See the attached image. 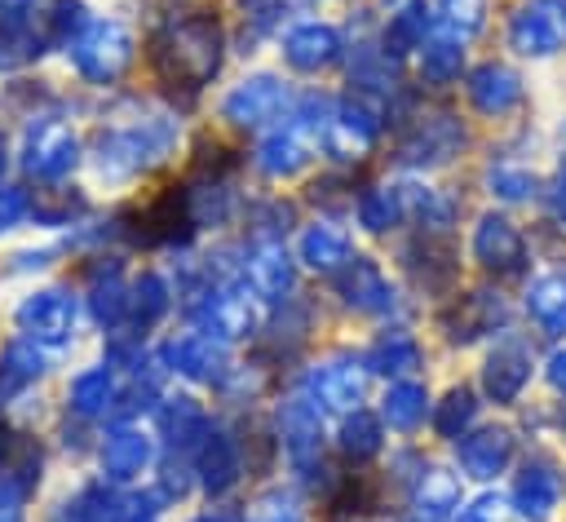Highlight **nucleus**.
<instances>
[{
    "label": "nucleus",
    "instance_id": "1",
    "mask_svg": "<svg viewBox=\"0 0 566 522\" xmlns=\"http://www.w3.org/2000/svg\"><path fill=\"white\" fill-rule=\"evenodd\" d=\"M221 49H226L221 22H217L212 13H190V18L168 22V27L150 40V62H155V71H159L168 84L199 88V84H208V80L217 75Z\"/></svg>",
    "mask_w": 566,
    "mask_h": 522
},
{
    "label": "nucleus",
    "instance_id": "2",
    "mask_svg": "<svg viewBox=\"0 0 566 522\" xmlns=\"http://www.w3.org/2000/svg\"><path fill=\"white\" fill-rule=\"evenodd\" d=\"M177 142V124L168 115H137L133 124L97 133V168L102 177H133L150 164H159Z\"/></svg>",
    "mask_w": 566,
    "mask_h": 522
},
{
    "label": "nucleus",
    "instance_id": "3",
    "mask_svg": "<svg viewBox=\"0 0 566 522\" xmlns=\"http://www.w3.org/2000/svg\"><path fill=\"white\" fill-rule=\"evenodd\" d=\"M71 62L84 80L93 84H111L128 71L133 62V31L119 22V18H102V22H88L84 35L71 44Z\"/></svg>",
    "mask_w": 566,
    "mask_h": 522
},
{
    "label": "nucleus",
    "instance_id": "4",
    "mask_svg": "<svg viewBox=\"0 0 566 522\" xmlns=\"http://www.w3.org/2000/svg\"><path fill=\"white\" fill-rule=\"evenodd\" d=\"M509 44L522 58H553L566 49V0H522L509 18Z\"/></svg>",
    "mask_w": 566,
    "mask_h": 522
},
{
    "label": "nucleus",
    "instance_id": "5",
    "mask_svg": "<svg viewBox=\"0 0 566 522\" xmlns=\"http://www.w3.org/2000/svg\"><path fill=\"white\" fill-rule=\"evenodd\" d=\"M75 319H80V305H75V296L66 288H40L18 305V327L27 332V341L53 345V349L71 345Z\"/></svg>",
    "mask_w": 566,
    "mask_h": 522
},
{
    "label": "nucleus",
    "instance_id": "6",
    "mask_svg": "<svg viewBox=\"0 0 566 522\" xmlns=\"http://www.w3.org/2000/svg\"><path fill=\"white\" fill-rule=\"evenodd\" d=\"M190 319L199 323L203 336H212L221 345H230V341H239L256 327V310H252V296L243 288H203V292H195Z\"/></svg>",
    "mask_w": 566,
    "mask_h": 522
},
{
    "label": "nucleus",
    "instance_id": "7",
    "mask_svg": "<svg viewBox=\"0 0 566 522\" xmlns=\"http://www.w3.org/2000/svg\"><path fill=\"white\" fill-rule=\"evenodd\" d=\"M80 164V142L66 124L57 119H40L27 128V142H22V168L40 181H57L66 177L71 168Z\"/></svg>",
    "mask_w": 566,
    "mask_h": 522
},
{
    "label": "nucleus",
    "instance_id": "8",
    "mask_svg": "<svg viewBox=\"0 0 566 522\" xmlns=\"http://www.w3.org/2000/svg\"><path fill=\"white\" fill-rule=\"evenodd\" d=\"M305 394L323 407V411H354L367 394V367L336 354V358H323L310 376H305Z\"/></svg>",
    "mask_w": 566,
    "mask_h": 522
},
{
    "label": "nucleus",
    "instance_id": "9",
    "mask_svg": "<svg viewBox=\"0 0 566 522\" xmlns=\"http://www.w3.org/2000/svg\"><path fill=\"white\" fill-rule=\"evenodd\" d=\"M283 102H287V84H283L279 75H270V71H256V75L239 80V84L226 93L221 115H226L230 124H239V128H256V124L274 119V115L283 111Z\"/></svg>",
    "mask_w": 566,
    "mask_h": 522
},
{
    "label": "nucleus",
    "instance_id": "10",
    "mask_svg": "<svg viewBox=\"0 0 566 522\" xmlns=\"http://www.w3.org/2000/svg\"><path fill=\"white\" fill-rule=\"evenodd\" d=\"M473 257L491 274H522L526 270V239L509 217L486 212L473 226Z\"/></svg>",
    "mask_w": 566,
    "mask_h": 522
},
{
    "label": "nucleus",
    "instance_id": "11",
    "mask_svg": "<svg viewBox=\"0 0 566 522\" xmlns=\"http://www.w3.org/2000/svg\"><path fill=\"white\" fill-rule=\"evenodd\" d=\"M526 380H531V345L517 341V336H504L486 354V363H482V389H486L491 403H504L509 407V403L522 398Z\"/></svg>",
    "mask_w": 566,
    "mask_h": 522
},
{
    "label": "nucleus",
    "instance_id": "12",
    "mask_svg": "<svg viewBox=\"0 0 566 522\" xmlns=\"http://www.w3.org/2000/svg\"><path fill=\"white\" fill-rule=\"evenodd\" d=\"M318 447H323V407L310 394L287 398V407H283V451H287L292 469H301L310 478V469L318 464Z\"/></svg>",
    "mask_w": 566,
    "mask_h": 522
},
{
    "label": "nucleus",
    "instance_id": "13",
    "mask_svg": "<svg viewBox=\"0 0 566 522\" xmlns=\"http://www.w3.org/2000/svg\"><path fill=\"white\" fill-rule=\"evenodd\" d=\"M376 133H380V115H376L363 97H345V102L332 111L327 128H323L327 150L340 155V159H363V155L371 150Z\"/></svg>",
    "mask_w": 566,
    "mask_h": 522
},
{
    "label": "nucleus",
    "instance_id": "14",
    "mask_svg": "<svg viewBox=\"0 0 566 522\" xmlns=\"http://www.w3.org/2000/svg\"><path fill=\"white\" fill-rule=\"evenodd\" d=\"M195 473H199V487H203L208 495H226V491L239 482V473H243L239 442H234L226 429H212V425H208V434H203L199 447H195Z\"/></svg>",
    "mask_w": 566,
    "mask_h": 522
},
{
    "label": "nucleus",
    "instance_id": "15",
    "mask_svg": "<svg viewBox=\"0 0 566 522\" xmlns=\"http://www.w3.org/2000/svg\"><path fill=\"white\" fill-rule=\"evenodd\" d=\"M504 319H509V305H504V296L500 292H491V288H482V292H469V296H460L447 314H442V327H447V336L451 341H478V336H486V332H495V327H504Z\"/></svg>",
    "mask_w": 566,
    "mask_h": 522
},
{
    "label": "nucleus",
    "instance_id": "16",
    "mask_svg": "<svg viewBox=\"0 0 566 522\" xmlns=\"http://www.w3.org/2000/svg\"><path fill=\"white\" fill-rule=\"evenodd\" d=\"M164 363L177 376H186V380L212 385V380L226 376V345L212 341V336H203V332H186V336H177V341L164 345Z\"/></svg>",
    "mask_w": 566,
    "mask_h": 522
},
{
    "label": "nucleus",
    "instance_id": "17",
    "mask_svg": "<svg viewBox=\"0 0 566 522\" xmlns=\"http://www.w3.org/2000/svg\"><path fill=\"white\" fill-rule=\"evenodd\" d=\"M150 460H155V438L146 429H137V425H119L102 442L106 482H133V478H142L150 469Z\"/></svg>",
    "mask_w": 566,
    "mask_h": 522
},
{
    "label": "nucleus",
    "instance_id": "18",
    "mask_svg": "<svg viewBox=\"0 0 566 522\" xmlns=\"http://www.w3.org/2000/svg\"><path fill=\"white\" fill-rule=\"evenodd\" d=\"M562 491H566V482H562L557 464L531 460L513 482V504H517V513L526 522H548L557 513V504H562Z\"/></svg>",
    "mask_w": 566,
    "mask_h": 522
},
{
    "label": "nucleus",
    "instance_id": "19",
    "mask_svg": "<svg viewBox=\"0 0 566 522\" xmlns=\"http://www.w3.org/2000/svg\"><path fill=\"white\" fill-rule=\"evenodd\" d=\"M336 288H340L345 305H354L358 314H389V310L398 305V296H394L389 279H385V274H380V265H376V261H367V257H354V261L340 270Z\"/></svg>",
    "mask_w": 566,
    "mask_h": 522
},
{
    "label": "nucleus",
    "instance_id": "20",
    "mask_svg": "<svg viewBox=\"0 0 566 522\" xmlns=\"http://www.w3.org/2000/svg\"><path fill=\"white\" fill-rule=\"evenodd\" d=\"M469 102L482 111V115H504V111H513L517 102H522V75L513 71V66H504V62H482V66H473L469 71Z\"/></svg>",
    "mask_w": 566,
    "mask_h": 522
},
{
    "label": "nucleus",
    "instance_id": "21",
    "mask_svg": "<svg viewBox=\"0 0 566 522\" xmlns=\"http://www.w3.org/2000/svg\"><path fill=\"white\" fill-rule=\"evenodd\" d=\"M283 58H287V66L310 71V75L327 71L340 58V35L327 22H301V27H292L283 35Z\"/></svg>",
    "mask_w": 566,
    "mask_h": 522
},
{
    "label": "nucleus",
    "instance_id": "22",
    "mask_svg": "<svg viewBox=\"0 0 566 522\" xmlns=\"http://www.w3.org/2000/svg\"><path fill=\"white\" fill-rule=\"evenodd\" d=\"M464 146V128L451 115H429L411 128V137L398 146L407 164H442Z\"/></svg>",
    "mask_w": 566,
    "mask_h": 522
},
{
    "label": "nucleus",
    "instance_id": "23",
    "mask_svg": "<svg viewBox=\"0 0 566 522\" xmlns=\"http://www.w3.org/2000/svg\"><path fill=\"white\" fill-rule=\"evenodd\" d=\"M509 460H513V434L500 425H482L460 442V464L469 478H495L509 469Z\"/></svg>",
    "mask_w": 566,
    "mask_h": 522
},
{
    "label": "nucleus",
    "instance_id": "24",
    "mask_svg": "<svg viewBox=\"0 0 566 522\" xmlns=\"http://www.w3.org/2000/svg\"><path fill=\"white\" fill-rule=\"evenodd\" d=\"M248 279H252V292L279 301V296L292 292V283H296V261L283 252V243H261V248L248 257Z\"/></svg>",
    "mask_w": 566,
    "mask_h": 522
},
{
    "label": "nucleus",
    "instance_id": "25",
    "mask_svg": "<svg viewBox=\"0 0 566 522\" xmlns=\"http://www.w3.org/2000/svg\"><path fill=\"white\" fill-rule=\"evenodd\" d=\"M296 252H301V261H305L310 270L336 274V270L349 261V239H345V230H336V226H327V221H314V226L301 230Z\"/></svg>",
    "mask_w": 566,
    "mask_h": 522
},
{
    "label": "nucleus",
    "instance_id": "26",
    "mask_svg": "<svg viewBox=\"0 0 566 522\" xmlns=\"http://www.w3.org/2000/svg\"><path fill=\"white\" fill-rule=\"evenodd\" d=\"M526 314L553 336L566 332V270H548L526 288Z\"/></svg>",
    "mask_w": 566,
    "mask_h": 522
},
{
    "label": "nucleus",
    "instance_id": "27",
    "mask_svg": "<svg viewBox=\"0 0 566 522\" xmlns=\"http://www.w3.org/2000/svg\"><path fill=\"white\" fill-rule=\"evenodd\" d=\"M460 509V482L447 469H420L416 482V513L424 522H447Z\"/></svg>",
    "mask_w": 566,
    "mask_h": 522
},
{
    "label": "nucleus",
    "instance_id": "28",
    "mask_svg": "<svg viewBox=\"0 0 566 522\" xmlns=\"http://www.w3.org/2000/svg\"><path fill=\"white\" fill-rule=\"evenodd\" d=\"M88 314L102 327H119L128 319V288L119 279V265H106V270L93 274V283H88Z\"/></svg>",
    "mask_w": 566,
    "mask_h": 522
},
{
    "label": "nucleus",
    "instance_id": "29",
    "mask_svg": "<svg viewBox=\"0 0 566 522\" xmlns=\"http://www.w3.org/2000/svg\"><path fill=\"white\" fill-rule=\"evenodd\" d=\"M168 305H172V296H168L164 274L146 270V274H137V279H133V288H128V323H133L137 332L155 327V323L168 314Z\"/></svg>",
    "mask_w": 566,
    "mask_h": 522
},
{
    "label": "nucleus",
    "instance_id": "30",
    "mask_svg": "<svg viewBox=\"0 0 566 522\" xmlns=\"http://www.w3.org/2000/svg\"><path fill=\"white\" fill-rule=\"evenodd\" d=\"M159 429L177 451H186V447H199V438L208 434V416L195 398H168L159 407Z\"/></svg>",
    "mask_w": 566,
    "mask_h": 522
},
{
    "label": "nucleus",
    "instance_id": "31",
    "mask_svg": "<svg viewBox=\"0 0 566 522\" xmlns=\"http://www.w3.org/2000/svg\"><path fill=\"white\" fill-rule=\"evenodd\" d=\"M336 447H340L349 460H371V456L385 447L380 416H371L367 407L345 411V420H340V429H336Z\"/></svg>",
    "mask_w": 566,
    "mask_h": 522
},
{
    "label": "nucleus",
    "instance_id": "32",
    "mask_svg": "<svg viewBox=\"0 0 566 522\" xmlns=\"http://www.w3.org/2000/svg\"><path fill=\"white\" fill-rule=\"evenodd\" d=\"M66 398H71V411L75 416H106V407L115 403V376H111V367H88V372H80L75 380H71V389H66Z\"/></svg>",
    "mask_w": 566,
    "mask_h": 522
},
{
    "label": "nucleus",
    "instance_id": "33",
    "mask_svg": "<svg viewBox=\"0 0 566 522\" xmlns=\"http://www.w3.org/2000/svg\"><path fill=\"white\" fill-rule=\"evenodd\" d=\"M416 367H420V345H416V336H407V332H385V336L367 349V372L402 376V372H416Z\"/></svg>",
    "mask_w": 566,
    "mask_h": 522
},
{
    "label": "nucleus",
    "instance_id": "34",
    "mask_svg": "<svg viewBox=\"0 0 566 522\" xmlns=\"http://www.w3.org/2000/svg\"><path fill=\"white\" fill-rule=\"evenodd\" d=\"M424 411H429V394H424V385H416V380H394V385L385 389V407H380V416H385L394 429H402V434L420 429Z\"/></svg>",
    "mask_w": 566,
    "mask_h": 522
},
{
    "label": "nucleus",
    "instance_id": "35",
    "mask_svg": "<svg viewBox=\"0 0 566 522\" xmlns=\"http://www.w3.org/2000/svg\"><path fill=\"white\" fill-rule=\"evenodd\" d=\"M398 195H402V212H416L424 226H433V230H442L451 217H455V199H447L442 190H433V186H420V181H407V186H398Z\"/></svg>",
    "mask_w": 566,
    "mask_h": 522
},
{
    "label": "nucleus",
    "instance_id": "36",
    "mask_svg": "<svg viewBox=\"0 0 566 522\" xmlns=\"http://www.w3.org/2000/svg\"><path fill=\"white\" fill-rule=\"evenodd\" d=\"M402 217V195L398 186H367L358 195V221L371 230V234H385L389 226H398Z\"/></svg>",
    "mask_w": 566,
    "mask_h": 522
},
{
    "label": "nucleus",
    "instance_id": "37",
    "mask_svg": "<svg viewBox=\"0 0 566 522\" xmlns=\"http://www.w3.org/2000/svg\"><path fill=\"white\" fill-rule=\"evenodd\" d=\"M424 31H429V9H424V0H407V4L389 18L385 49H394V53L420 49V44H424Z\"/></svg>",
    "mask_w": 566,
    "mask_h": 522
},
{
    "label": "nucleus",
    "instance_id": "38",
    "mask_svg": "<svg viewBox=\"0 0 566 522\" xmlns=\"http://www.w3.org/2000/svg\"><path fill=\"white\" fill-rule=\"evenodd\" d=\"M473 416H478L473 389H469V385H455V389H447V398L433 407V429H438L442 438H464V429L473 425Z\"/></svg>",
    "mask_w": 566,
    "mask_h": 522
},
{
    "label": "nucleus",
    "instance_id": "39",
    "mask_svg": "<svg viewBox=\"0 0 566 522\" xmlns=\"http://www.w3.org/2000/svg\"><path fill=\"white\" fill-rule=\"evenodd\" d=\"M460 66H464L460 40H429V44H420V75L429 84H451L460 75Z\"/></svg>",
    "mask_w": 566,
    "mask_h": 522
},
{
    "label": "nucleus",
    "instance_id": "40",
    "mask_svg": "<svg viewBox=\"0 0 566 522\" xmlns=\"http://www.w3.org/2000/svg\"><path fill=\"white\" fill-rule=\"evenodd\" d=\"M88 27L84 0H53V13H44V44H75Z\"/></svg>",
    "mask_w": 566,
    "mask_h": 522
},
{
    "label": "nucleus",
    "instance_id": "41",
    "mask_svg": "<svg viewBox=\"0 0 566 522\" xmlns=\"http://www.w3.org/2000/svg\"><path fill=\"white\" fill-rule=\"evenodd\" d=\"M44 372V358H40V349H35V341H13L4 354H0V385L4 389H18V385H27V380H35Z\"/></svg>",
    "mask_w": 566,
    "mask_h": 522
},
{
    "label": "nucleus",
    "instance_id": "42",
    "mask_svg": "<svg viewBox=\"0 0 566 522\" xmlns=\"http://www.w3.org/2000/svg\"><path fill=\"white\" fill-rule=\"evenodd\" d=\"M71 518L75 522H119L124 518V495H115L106 482H93V487H84L75 495Z\"/></svg>",
    "mask_w": 566,
    "mask_h": 522
},
{
    "label": "nucleus",
    "instance_id": "43",
    "mask_svg": "<svg viewBox=\"0 0 566 522\" xmlns=\"http://www.w3.org/2000/svg\"><path fill=\"white\" fill-rule=\"evenodd\" d=\"M88 199L80 190H40V199L31 203V217L40 226H66L71 217H84Z\"/></svg>",
    "mask_w": 566,
    "mask_h": 522
},
{
    "label": "nucleus",
    "instance_id": "44",
    "mask_svg": "<svg viewBox=\"0 0 566 522\" xmlns=\"http://www.w3.org/2000/svg\"><path fill=\"white\" fill-rule=\"evenodd\" d=\"M486 186H491V195L504 199V203H526V199L535 195V173H526V168H517V164H495V168L486 173Z\"/></svg>",
    "mask_w": 566,
    "mask_h": 522
},
{
    "label": "nucleus",
    "instance_id": "45",
    "mask_svg": "<svg viewBox=\"0 0 566 522\" xmlns=\"http://www.w3.org/2000/svg\"><path fill=\"white\" fill-rule=\"evenodd\" d=\"M438 22L451 31V35H473V31H482V22H486V4L482 0H438Z\"/></svg>",
    "mask_w": 566,
    "mask_h": 522
},
{
    "label": "nucleus",
    "instance_id": "46",
    "mask_svg": "<svg viewBox=\"0 0 566 522\" xmlns=\"http://www.w3.org/2000/svg\"><path fill=\"white\" fill-rule=\"evenodd\" d=\"M243 522H305V518H301V504L287 491H261L248 504V518Z\"/></svg>",
    "mask_w": 566,
    "mask_h": 522
},
{
    "label": "nucleus",
    "instance_id": "47",
    "mask_svg": "<svg viewBox=\"0 0 566 522\" xmlns=\"http://www.w3.org/2000/svg\"><path fill=\"white\" fill-rule=\"evenodd\" d=\"M455 522H504V500H500L495 491H486V495H478L469 509H460Z\"/></svg>",
    "mask_w": 566,
    "mask_h": 522
},
{
    "label": "nucleus",
    "instance_id": "48",
    "mask_svg": "<svg viewBox=\"0 0 566 522\" xmlns=\"http://www.w3.org/2000/svg\"><path fill=\"white\" fill-rule=\"evenodd\" d=\"M27 208H31V203H27V195H22L18 186H0V230L18 226Z\"/></svg>",
    "mask_w": 566,
    "mask_h": 522
},
{
    "label": "nucleus",
    "instance_id": "49",
    "mask_svg": "<svg viewBox=\"0 0 566 522\" xmlns=\"http://www.w3.org/2000/svg\"><path fill=\"white\" fill-rule=\"evenodd\" d=\"M548 208H553L557 221H566V164H562V173H557V181L548 190Z\"/></svg>",
    "mask_w": 566,
    "mask_h": 522
},
{
    "label": "nucleus",
    "instance_id": "50",
    "mask_svg": "<svg viewBox=\"0 0 566 522\" xmlns=\"http://www.w3.org/2000/svg\"><path fill=\"white\" fill-rule=\"evenodd\" d=\"M548 385H553L557 394H566V349H557V354L548 358Z\"/></svg>",
    "mask_w": 566,
    "mask_h": 522
},
{
    "label": "nucleus",
    "instance_id": "51",
    "mask_svg": "<svg viewBox=\"0 0 566 522\" xmlns=\"http://www.w3.org/2000/svg\"><path fill=\"white\" fill-rule=\"evenodd\" d=\"M0 173H4V137H0Z\"/></svg>",
    "mask_w": 566,
    "mask_h": 522
},
{
    "label": "nucleus",
    "instance_id": "52",
    "mask_svg": "<svg viewBox=\"0 0 566 522\" xmlns=\"http://www.w3.org/2000/svg\"><path fill=\"white\" fill-rule=\"evenodd\" d=\"M195 522H230V518H195Z\"/></svg>",
    "mask_w": 566,
    "mask_h": 522
},
{
    "label": "nucleus",
    "instance_id": "53",
    "mask_svg": "<svg viewBox=\"0 0 566 522\" xmlns=\"http://www.w3.org/2000/svg\"><path fill=\"white\" fill-rule=\"evenodd\" d=\"M0 522H18V518H13V513H0Z\"/></svg>",
    "mask_w": 566,
    "mask_h": 522
}]
</instances>
